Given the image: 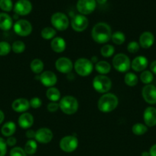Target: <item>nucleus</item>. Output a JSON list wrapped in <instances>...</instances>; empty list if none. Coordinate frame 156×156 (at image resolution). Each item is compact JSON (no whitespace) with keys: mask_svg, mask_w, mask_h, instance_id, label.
<instances>
[{"mask_svg":"<svg viewBox=\"0 0 156 156\" xmlns=\"http://www.w3.org/2000/svg\"><path fill=\"white\" fill-rule=\"evenodd\" d=\"M143 119L145 125L148 127H152L156 125V108L148 107L143 114Z\"/></svg>","mask_w":156,"mask_h":156,"instance_id":"f3484780","label":"nucleus"},{"mask_svg":"<svg viewBox=\"0 0 156 156\" xmlns=\"http://www.w3.org/2000/svg\"><path fill=\"white\" fill-rule=\"evenodd\" d=\"M89 21L85 15H76L71 21V27L73 30L76 32L84 31L87 28Z\"/></svg>","mask_w":156,"mask_h":156,"instance_id":"9b49d317","label":"nucleus"},{"mask_svg":"<svg viewBox=\"0 0 156 156\" xmlns=\"http://www.w3.org/2000/svg\"><path fill=\"white\" fill-rule=\"evenodd\" d=\"M119 99L113 93H106L98 101V109L102 113H110L118 106Z\"/></svg>","mask_w":156,"mask_h":156,"instance_id":"f03ea898","label":"nucleus"},{"mask_svg":"<svg viewBox=\"0 0 156 156\" xmlns=\"http://www.w3.org/2000/svg\"><path fill=\"white\" fill-rule=\"evenodd\" d=\"M55 67L60 73L63 74H68L73 69V64L69 58L60 57L56 60Z\"/></svg>","mask_w":156,"mask_h":156,"instance_id":"ddd939ff","label":"nucleus"},{"mask_svg":"<svg viewBox=\"0 0 156 156\" xmlns=\"http://www.w3.org/2000/svg\"><path fill=\"white\" fill-rule=\"evenodd\" d=\"M111 40L116 45H121L125 42V36L122 32L116 31L115 33L112 34Z\"/></svg>","mask_w":156,"mask_h":156,"instance_id":"2f4dec72","label":"nucleus"},{"mask_svg":"<svg viewBox=\"0 0 156 156\" xmlns=\"http://www.w3.org/2000/svg\"><path fill=\"white\" fill-rule=\"evenodd\" d=\"M13 25L12 18L5 12L0 13V29L5 31L10 30Z\"/></svg>","mask_w":156,"mask_h":156,"instance_id":"5701e85b","label":"nucleus"},{"mask_svg":"<svg viewBox=\"0 0 156 156\" xmlns=\"http://www.w3.org/2000/svg\"><path fill=\"white\" fill-rule=\"evenodd\" d=\"M143 99L149 105L156 104V86L153 85H145L142 91Z\"/></svg>","mask_w":156,"mask_h":156,"instance_id":"4468645a","label":"nucleus"},{"mask_svg":"<svg viewBox=\"0 0 156 156\" xmlns=\"http://www.w3.org/2000/svg\"><path fill=\"white\" fill-rule=\"evenodd\" d=\"M39 77L40 82L45 87H54L58 82L57 76L51 71H45L41 73Z\"/></svg>","mask_w":156,"mask_h":156,"instance_id":"dca6fc26","label":"nucleus"},{"mask_svg":"<svg viewBox=\"0 0 156 156\" xmlns=\"http://www.w3.org/2000/svg\"><path fill=\"white\" fill-rule=\"evenodd\" d=\"M59 104L57 102H50L47 106V111L50 112H56L59 109Z\"/></svg>","mask_w":156,"mask_h":156,"instance_id":"79ce46f5","label":"nucleus"},{"mask_svg":"<svg viewBox=\"0 0 156 156\" xmlns=\"http://www.w3.org/2000/svg\"><path fill=\"white\" fill-rule=\"evenodd\" d=\"M0 9L4 12H11L13 9L12 0H0Z\"/></svg>","mask_w":156,"mask_h":156,"instance_id":"e433bc0d","label":"nucleus"},{"mask_svg":"<svg viewBox=\"0 0 156 156\" xmlns=\"http://www.w3.org/2000/svg\"><path fill=\"white\" fill-rule=\"evenodd\" d=\"M30 108L29 101L25 98H18L12 104V108L17 113H24Z\"/></svg>","mask_w":156,"mask_h":156,"instance_id":"aec40b11","label":"nucleus"},{"mask_svg":"<svg viewBox=\"0 0 156 156\" xmlns=\"http://www.w3.org/2000/svg\"><path fill=\"white\" fill-rule=\"evenodd\" d=\"M91 35L93 41L97 44H106L111 39V27L106 23L99 22L93 26Z\"/></svg>","mask_w":156,"mask_h":156,"instance_id":"f257e3e1","label":"nucleus"},{"mask_svg":"<svg viewBox=\"0 0 156 156\" xmlns=\"http://www.w3.org/2000/svg\"><path fill=\"white\" fill-rule=\"evenodd\" d=\"M37 149H38V145L36 141L33 140H28L24 146V150L27 155H32L36 152Z\"/></svg>","mask_w":156,"mask_h":156,"instance_id":"c85d7f7f","label":"nucleus"},{"mask_svg":"<svg viewBox=\"0 0 156 156\" xmlns=\"http://www.w3.org/2000/svg\"><path fill=\"white\" fill-rule=\"evenodd\" d=\"M141 156H150L149 152H143L142 153V155H141Z\"/></svg>","mask_w":156,"mask_h":156,"instance_id":"8fccbe9b","label":"nucleus"},{"mask_svg":"<svg viewBox=\"0 0 156 156\" xmlns=\"http://www.w3.org/2000/svg\"><path fill=\"white\" fill-rule=\"evenodd\" d=\"M78 140L75 135L67 136L63 137L59 143L60 148L62 151L65 152H73L77 148Z\"/></svg>","mask_w":156,"mask_h":156,"instance_id":"6e6552de","label":"nucleus"},{"mask_svg":"<svg viewBox=\"0 0 156 156\" xmlns=\"http://www.w3.org/2000/svg\"><path fill=\"white\" fill-rule=\"evenodd\" d=\"M10 156H27V154L24 152V149L21 147H14L11 149L10 153H9Z\"/></svg>","mask_w":156,"mask_h":156,"instance_id":"58836bf2","label":"nucleus"},{"mask_svg":"<svg viewBox=\"0 0 156 156\" xmlns=\"http://www.w3.org/2000/svg\"><path fill=\"white\" fill-rule=\"evenodd\" d=\"M7 144L6 140L0 137V156H5L7 152Z\"/></svg>","mask_w":156,"mask_h":156,"instance_id":"a19ab883","label":"nucleus"},{"mask_svg":"<svg viewBox=\"0 0 156 156\" xmlns=\"http://www.w3.org/2000/svg\"><path fill=\"white\" fill-rule=\"evenodd\" d=\"M154 76H153L152 73L148 70H145L142 72L140 75V80L142 81V83L145 84V85H149L151 82L153 81Z\"/></svg>","mask_w":156,"mask_h":156,"instance_id":"72a5a7b5","label":"nucleus"},{"mask_svg":"<svg viewBox=\"0 0 156 156\" xmlns=\"http://www.w3.org/2000/svg\"><path fill=\"white\" fill-rule=\"evenodd\" d=\"M46 97L50 102H57L61 99V92L54 87H50L46 91Z\"/></svg>","mask_w":156,"mask_h":156,"instance_id":"a878e982","label":"nucleus"},{"mask_svg":"<svg viewBox=\"0 0 156 156\" xmlns=\"http://www.w3.org/2000/svg\"></svg>","mask_w":156,"mask_h":156,"instance_id":"3c124183","label":"nucleus"},{"mask_svg":"<svg viewBox=\"0 0 156 156\" xmlns=\"http://www.w3.org/2000/svg\"><path fill=\"white\" fill-rule=\"evenodd\" d=\"M67 44L64 39L60 37H55L50 42V47L55 53H62L65 50Z\"/></svg>","mask_w":156,"mask_h":156,"instance_id":"4be33fe9","label":"nucleus"},{"mask_svg":"<svg viewBox=\"0 0 156 156\" xmlns=\"http://www.w3.org/2000/svg\"><path fill=\"white\" fill-rule=\"evenodd\" d=\"M150 69H151V73H153L154 74L156 75V60L153 61L152 62L150 65Z\"/></svg>","mask_w":156,"mask_h":156,"instance_id":"49530a36","label":"nucleus"},{"mask_svg":"<svg viewBox=\"0 0 156 156\" xmlns=\"http://www.w3.org/2000/svg\"><path fill=\"white\" fill-rule=\"evenodd\" d=\"M148 64V59L143 56H136L131 62V68L135 72H143Z\"/></svg>","mask_w":156,"mask_h":156,"instance_id":"a211bd4d","label":"nucleus"},{"mask_svg":"<svg viewBox=\"0 0 156 156\" xmlns=\"http://www.w3.org/2000/svg\"><path fill=\"white\" fill-rule=\"evenodd\" d=\"M93 88L101 94L108 93L112 88V81L104 75H98L93 80Z\"/></svg>","mask_w":156,"mask_h":156,"instance_id":"20e7f679","label":"nucleus"},{"mask_svg":"<svg viewBox=\"0 0 156 156\" xmlns=\"http://www.w3.org/2000/svg\"><path fill=\"white\" fill-rule=\"evenodd\" d=\"M12 50V46L6 41H0V56H7Z\"/></svg>","mask_w":156,"mask_h":156,"instance_id":"c9c22d12","label":"nucleus"},{"mask_svg":"<svg viewBox=\"0 0 156 156\" xmlns=\"http://www.w3.org/2000/svg\"><path fill=\"white\" fill-rule=\"evenodd\" d=\"M133 134L136 136H142L148 131V126L142 123H136L132 127Z\"/></svg>","mask_w":156,"mask_h":156,"instance_id":"7c9ffc66","label":"nucleus"},{"mask_svg":"<svg viewBox=\"0 0 156 156\" xmlns=\"http://www.w3.org/2000/svg\"><path fill=\"white\" fill-rule=\"evenodd\" d=\"M56 34V30L54 28L50 27H46L43 28V30H41V37L45 40H50L54 39L55 37Z\"/></svg>","mask_w":156,"mask_h":156,"instance_id":"c756f323","label":"nucleus"},{"mask_svg":"<svg viewBox=\"0 0 156 156\" xmlns=\"http://www.w3.org/2000/svg\"><path fill=\"white\" fill-rule=\"evenodd\" d=\"M14 31L20 37H27L31 34L32 31V24L28 21L20 19L14 24Z\"/></svg>","mask_w":156,"mask_h":156,"instance_id":"1a4fd4ad","label":"nucleus"},{"mask_svg":"<svg viewBox=\"0 0 156 156\" xmlns=\"http://www.w3.org/2000/svg\"><path fill=\"white\" fill-rule=\"evenodd\" d=\"M95 69L99 73V75H104V76H106L111 70V66L106 61H98L96 63V65H95Z\"/></svg>","mask_w":156,"mask_h":156,"instance_id":"393cba45","label":"nucleus"},{"mask_svg":"<svg viewBox=\"0 0 156 156\" xmlns=\"http://www.w3.org/2000/svg\"><path fill=\"white\" fill-rule=\"evenodd\" d=\"M140 48V45L136 41H131L127 45V50L130 53H137Z\"/></svg>","mask_w":156,"mask_h":156,"instance_id":"4c0bfd02","label":"nucleus"},{"mask_svg":"<svg viewBox=\"0 0 156 156\" xmlns=\"http://www.w3.org/2000/svg\"><path fill=\"white\" fill-rule=\"evenodd\" d=\"M74 69L76 73L80 76H88L93 72V65L91 60L87 58H80L75 62Z\"/></svg>","mask_w":156,"mask_h":156,"instance_id":"39448f33","label":"nucleus"},{"mask_svg":"<svg viewBox=\"0 0 156 156\" xmlns=\"http://www.w3.org/2000/svg\"><path fill=\"white\" fill-rule=\"evenodd\" d=\"M30 68L35 74H41L44 69V62L39 59H35L31 62Z\"/></svg>","mask_w":156,"mask_h":156,"instance_id":"bb28decb","label":"nucleus"},{"mask_svg":"<svg viewBox=\"0 0 156 156\" xmlns=\"http://www.w3.org/2000/svg\"><path fill=\"white\" fill-rule=\"evenodd\" d=\"M124 81H125V85L128 86L133 87L136 86L139 82L138 76L133 73H125V77H124Z\"/></svg>","mask_w":156,"mask_h":156,"instance_id":"cd10ccee","label":"nucleus"},{"mask_svg":"<svg viewBox=\"0 0 156 156\" xmlns=\"http://www.w3.org/2000/svg\"><path fill=\"white\" fill-rule=\"evenodd\" d=\"M96 2L99 3V4H100V5H103V4H105L107 0H96Z\"/></svg>","mask_w":156,"mask_h":156,"instance_id":"09e8293b","label":"nucleus"},{"mask_svg":"<svg viewBox=\"0 0 156 156\" xmlns=\"http://www.w3.org/2000/svg\"><path fill=\"white\" fill-rule=\"evenodd\" d=\"M154 42V37L152 33L145 31L139 37V45L144 49H148L153 45Z\"/></svg>","mask_w":156,"mask_h":156,"instance_id":"6ab92c4d","label":"nucleus"},{"mask_svg":"<svg viewBox=\"0 0 156 156\" xmlns=\"http://www.w3.org/2000/svg\"><path fill=\"white\" fill-rule=\"evenodd\" d=\"M149 155L150 156H156V144L153 145L149 150Z\"/></svg>","mask_w":156,"mask_h":156,"instance_id":"a18cd8bd","label":"nucleus"},{"mask_svg":"<svg viewBox=\"0 0 156 156\" xmlns=\"http://www.w3.org/2000/svg\"><path fill=\"white\" fill-rule=\"evenodd\" d=\"M60 109L67 115H72L77 111L79 108L78 101L74 97L67 95L61 98L59 103Z\"/></svg>","mask_w":156,"mask_h":156,"instance_id":"7ed1b4c3","label":"nucleus"},{"mask_svg":"<svg viewBox=\"0 0 156 156\" xmlns=\"http://www.w3.org/2000/svg\"><path fill=\"white\" fill-rule=\"evenodd\" d=\"M12 50L15 53H21L25 50V44L21 41H16L12 44Z\"/></svg>","mask_w":156,"mask_h":156,"instance_id":"f704fd0d","label":"nucleus"},{"mask_svg":"<svg viewBox=\"0 0 156 156\" xmlns=\"http://www.w3.org/2000/svg\"><path fill=\"white\" fill-rule=\"evenodd\" d=\"M29 105H30L31 108H34V109H38L42 105V101L41 99L38 97H34L29 101Z\"/></svg>","mask_w":156,"mask_h":156,"instance_id":"ea45409f","label":"nucleus"},{"mask_svg":"<svg viewBox=\"0 0 156 156\" xmlns=\"http://www.w3.org/2000/svg\"><path fill=\"white\" fill-rule=\"evenodd\" d=\"M96 7V0H78L76 2V9L83 15L91 14Z\"/></svg>","mask_w":156,"mask_h":156,"instance_id":"9d476101","label":"nucleus"},{"mask_svg":"<svg viewBox=\"0 0 156 156\" xmlns=\"http://www.w3.org/2000/svg\"><path fill=\"white\" fill-rule=\"evenodd\" d=\"M114 47H113V45H110V44H106V45H104L100 50L101 55L105 58H108L112 56L114 54Z\"/></svg>","mask_w":156,"mask_h":156,"instance_id":"473e14b6","label":"nucleus"},{"mask_svg":"<svg viewBox=\"0 0 156 156\" xmlns=\"http://www.w3.org/2000/svg\"><path fill=\"white\" fill-rule=\"evenodd\" d=\"M4 120H5V114L4 113H3V111H2L1 110H0V124L4 121Z\"/></svg>","mask_w":156,"mask_h":156,"instance_id":"de8ad7c7","label":"nucleus"},{"mask_svg":"<svg viewBox=\"0 0 156 156\" xmlns=\"http://www.w3.org/2000/svg\"><path fill=\"white\" fill-rule=\"evenodd\" d=\"M113 66L119 73H126L131 68V61L124 53H118L113 59Z\"/></svg>","mask_w":156,"mask_h":156,"instance_id":"423d86ee","label":"nucleus"},{"mask_svg":"<svg viewBox=\"0 0 156 156\" xmlns=\"http://www.w3.org/2000/svg\"><path fill=\"white\" fill-rule=\"evenodd\" d=\"M50 22L54 28L60 31L67 30L69 26V19L67 15L62 12H56L50 18Z\"/></svg>","mask_w":156,"mask_h":156,"instance_id":"0eeeda50","label":"nucleus"},{"mask_svg":"<svg viewBox=\"0 0 156 156\" xmlns=\"http://www.w3.org/2000/svg\"><path fill=\"white\" fill-rule=\"evenodd\" d=\"M18 123L21 129H29L34 123V117L30 113H23L18 117Z\"/></svg>","mask_w":156,"mask_h":156,"instance_id":"412c9836","label":"nucleus"},{"mask_svg":"<svg viewBox=\"0 0 156 156\" xmlns=\"http://www.w3.org/2000/svg\"><path fill=\"white\" fill-rule=\"evenodd\" d=\"M35 131H34L33 129H28V130L26 132V137L29 140H33L35 138Z\"/></svg>","mask_w":156,"mask_h":156,"instance_id":"c03bdc74","label":"nucleus"},{"mask_svg":"<svg viewBox=\"0 0 156 156\" xmlns=\"http://www.w3.org/2000/svg\"><path fill=\"white\" fill-rule=\"evenodd\" d=\"M6 144H7L8 146L13 147V146H15V144H16L17 140L14 136H10V137H8L7 140H6Z\"/></svg>","mask_w":156,"mask_h":156,"instance_id":"37998d69","label":"nucleus"},{"mask_svg":"<svg viewBox=\"0 0 156 156\" xmlns=\"http://www.w3.org/2000/svg\"><path fill=\"white\" fill-rule=\"evenodd\" d=\"M32 5L29 0H18L14 5V12L16 15L24 16L32 12Z\"/></svg>","mask_w":156,"mask_h":156,"instance_id":"f8f14e48","label":"nucleus"},{"mask_svg":"<svg viewBox=\"0 0 156 156\" xmlns=\"http://www.w3.org/2000/svg\"><path fill=\"white\" fill-rule=\"evenodd\" d=\"M35 140L42 144L50 143L53 139V133L50 129L46 127L40 128L35 133Z\"/></svg>","mask_w":156,"mask_h":156,"instance_id":"2eb2a0df","label":"nucleus"},{"mask_svg":"<svg viewBox=\"0 0 156 156\" xmlns=\"http://www.w3.org/2000/svg\"><path fill=\"white\" fill-rule=\"evenodd\" d=\"M15 131H16V125L12 121L6 122L5 124H3L1 129L2 134L6 137L12 136Z\"/></svg>","mask_w":156,"mask_h":156,"instance_id":"b1692460","label":"nucleus"}]
</instances>
